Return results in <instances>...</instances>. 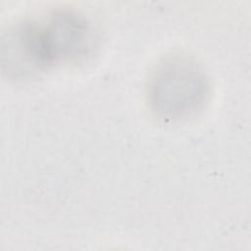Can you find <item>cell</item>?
Returning a JSON list of instances; mask_svg holds the SVG:
<instances>
[{
	"label": "cell",
	"instance_id": "6da1fadb",
	"mask_svg": "<svg viewBox=\"0 0 251 251\" xmlns=\"http://www.w3.org/2000/svg\"><path fill=\"white\" fill-rule=\"evenodd\" d=\"M206 94L201 70L187 59L165 61L155 72L151 97L155 109L167 117H181L195 110Z\"/></svg>",
	"mask_w": 251,
	"mask_h": 251
},
{
	"label": "cell",
	"instance_id": "7a4b0ae2",
	"mask_svg": "<svg viewBox=\"0 0 251 251\" xmlns=\"http://www.w3.org/2000/svg\"><path fill=\"white\" fill-rule=\"evenodd\" d=\"M44 52L49 64L81 54L87 47L89 28L76 15L60 13L39 25Z\"/></svg>",
	"mask_w": 251,
	"mask_h": 251
}]
</instances>
